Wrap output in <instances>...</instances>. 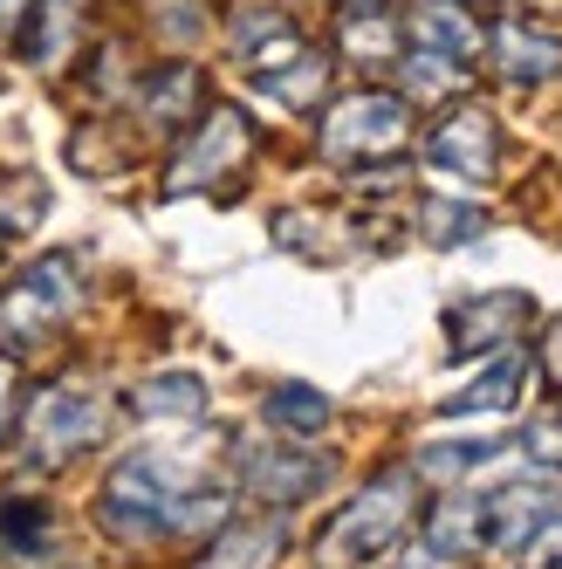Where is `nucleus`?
Returning <instances> with one entry per match:
<instances>
[{"label": "nucleus", "instance_id": "12", "mask_svg": "<svg viewBox=\"0 0 562 569\" xmlns=\"http://www.w3.org/2000/svg\"><path fill=\"white\" fill-rule=\"evenodd\" d=\"M274 556H281V521H254V528H227L199 569H274Z\"/></svg>", "mask_w": 562, "mask_h": 569}, {"label": "nucleus", "instance_id": "21", "mask_svg": "<svg viewBox=\"0 0 562 569\" xmlns=\"http://www.w3.org/2000/svg\"><path fill=\"white\" fill-rule=\"evenodd\" d=\"M535 446H555V453H562V405H555V419H549V432H535Z\"/></svg>", "mask_w": 562, "mask_h": 569}, {"label": "nucleus", "instance_id": "6", "mask_svg": "<svg viewBox=\"0 0 562 569\" xmlns=\"http://www.w3.org/2000/svg\"><path fill=\"white\" fill-rule=\"evenodd\" d=\"M494 117L488 110H473V103H460L446 124H439L432 138H425V158L439 172H453V179H488L494 172Z\"/></svg>", "mask_w": 562, "mask_h": 569}, {"label": "nucleus", "instance_id": "15", "mask_svg": "<svg viewBox=\"0 0 562 569\" xmlns=\"http://www.w3.org/2000/svg\"><path fill=\"white\" fill-rule=\"evenodd\" d=\"M144 110L158 117V124H172V117H185V110H199V69H185V62H172V69H158L151 83H144Z\"/></svg>", "mask_w": 562, "mask_h": 569}, {"label": "nucleus", "instance_id": "16", "mask_svg": "<svg viewBox=\"0 0 562 569\" xmlns=\"http://www.w3.org/2000/svg\"><path fill=\"white\" fill-rule=\"evenodd\" d=\"M323 419H330V405L315 398V391H302V385H281V391L268 398V426H281L289 439H309V432H323Z\"/></svg>", "mask_w": 562, "mask_h": 569}, {"label": "nucleus", "instance_id": "10", "mask_svg": "<svg viewBox=\"0 0 562 569\" xmlns=\"http://www.w3.org/2000/svg\"><path fill=\"white\" fill-rule=\"evenodd\" d=\"M494 62H501L508 83H542V76L562 69V49L549 42V34H535V28H501L494 34Z\"/></svg>", "mask_w": 562, "mask_h": 569}, {"label": "nucleus", "instance_id": "3", "mask_svg": "<svg viewBox=\"0 0 562 569\" xmlns=\"http://www.w3.org/2000/svg\"><path fill=\"white\" fill-rule=\"evenodd\" d=\"M405 131H412V110L391 90H350L323 117V151L343 158V166L350 158H391L398 144H405Z\"/></svg>", "mask_w": 562, "mask_h": 569}, {"label": "nucleus", "instance_id": "5", "mask_svg": "<svg viewBox=\"0 0 562 569\" xmlns=\"http://www.w3.org/2000/svg\"><path fill=\"white\" fill-rule=\"evenodd\" d=\"M248 151H254V124H248L233 103H220V110H207L199 138H185V151L172 158L165 192H207V186H220L233 166H248Z\"/></svg>", "mask_w": 562, "mask_h": 569}, {"label": "nucleus", "instance_id": "7", "mask_svg": "<svg viewBox=\"0 0 562 569\" xmlns=\"http://www.w3.org/2000/svg\"><path fill=\"white\" fill-rule=\"evenodd\" d=\"M76 21H83V0H28L21 8V62L56 69L76 42Z\"/></svg>", "mask_w": 562, "mask_h": 569}, {"label": "nucleus", "instance_id": "20", "mask_svg": "<svg viewBox=\"0 0 562 569\" xmlns=\"http://www.w3.org/2000/svg\"><path fill=\"white\" fill-rule=\"evenodd\" d=\"M8 426H14V371L0 363V439H8Z\"/></svg>", "mask_w": 562, "mask_h": 569}, {"label": "nucleus", "instance_id": "18", "mask_svg": "<svg viewBox=\"0 0 562 569\" xmlns=\"http://www.w3.org/2000/svg\"><path fill=\"white\" fill-rule=\"evenodd\" d=\"M480 227H488V213L453 207V199H432V207H425V233H432V240H466V233H480Z\"/></svg>", "mask_w": 562, "mask_h": 569}, {"label": "nucleus", "instance_id": "14", "mask_svg": "<svg viewBox=\"0 0 562 569\" xmlns=\"http://www.w3.org/2000/svg\"><path fill=\"white\" fill-rule=\"evenodd\" d=\"M521 385H529V363H521V357H501L494 378H480V385H466L460 398H446V419H460V412H488V405H508V398H521Z\"/></svg>", "mask_w": 562, "mask_h": 569}, {"label": "nucleus", "instance_id": "17", "mask_svg": "<svg viewBox=\"0 0 562 569\" xmlns=\"http://www.w3.org/2000/svg\"><path fill=\"white\" fill-rule=\"evenodd\" d=\"M131 405H138L144 419H165V412L192 419L199 405H207V385H199V378H151V385H144V391H138Z\"/></svg>", "mask_w": 562, "mask_h": 569}, {"label": "nucleus", "instance_id": "19", "mask_svg": "<svg viewBox=\"0 0 562 569\" xmlns=\"http://www.w3.org/2000/svg\"><path fill=\"white\" fill-rule=\"evenodd\" d=\"M542 363H549V378H562V316L549 322V337H542Z\"/></svg>", "mask_w": 562, "mask_h": 569}, {"label": "nucleus", "instance_id": "1", "mask_svg": "<svg viewBox=\"0 0 562 569\" xmlns=\"http://www.w3.org/2000/svg\"><path fill=\"white\" fill-rule=\"evenodd\" d=\"M412 508H419V480H412V473H384V480H371L364 495H357V501L323 528V542H315V569L378 562L398 536H405Z\"/></svg>", "mask_w": 562, "mask_h": 569}, {"label": "nucleus", "instance_id": "4", "mask_svg": "<svg viewBox=\"0 0 562 569\" xmlns=\"http://www.w3.org/2000/svg\"><path fill=\"white\" fill-rule=\"evenodd\" d=\"M21 426H28V453L42 467H62V460L83 453V446L103 439V398L83 391V385H49L42 398L28 405Z\"/></svg>", "mask_w": 562, "mask_h": 569}, {"label": "nucleus", "instance_id": "8", "mask_svg": "<svg viewBox=\"0 0 562 569\" xmlns=\"http://www.w3.org/2000/svg\"><path fill=\"white\" fill-rule=\"evenodd\" d=\"M562 501V487L555 480H535V487H501V495L488 501V508H480V528H494V542H529L535 536V521L549 515Z\"/></svg>", "mask_w": 562, "mask_h": 569}, {"label": "nucleus", "instance_id": "11", "mask_svg": "<svg viewBox=\"0 0 562 569\" xmlns=\"http://www.w3.org/2000/svg\"><path fill=\"white\" fill-rule=\"evenodd\" d=\"M514 316H529L521 296H480L453 309V350H480V343H501L514 330Z\"/></svg>", "mask_w": 562, "mask_h": 569}, {"label": "nucleus", "instance_id": "9", "mask_svg": "<svg viewBox=\"0 0 562 569\" xmlns=\"http://www.w3.org/2000/svg\"><path fill=\"white\" fill-rule=\"evenodd\" d=\"M412 34H425V56H446V62H466L480 56V28L466 21V8H453V0H425V8L412 14Z\"/></svg>", "mask_w": 562, "mask_h": 569}, {"label": "nucleus", "instance_id": "13", "mask_svg": "<svg viewBox=\"0 0 562 569\" xmlns=\"http://www.w3.org/2000/svg\"><path fill=\"white\" fill-rule=\"evenodd\" d=\"M323 473H330V460H302V453H289V460H248V480L261 487V495H274V501L315 495V487H323Z\"/></svg>", "mask_w": 562, "mask_h": 569}, {"label": "nucleus", "instance_id": "2", "mask_svg": "<svg viewBox=\"0 0 562 569\" xmlns=\"http://www.w3.org/2000/svg\"><path fill=\"white\" fill-rule=\"evenodd\" d=\"M83 302V254H49L34 261L8 296H0V343H49Z\"/></svg>", "mask_w": 562, "mask_h": 569}]
</instances>
